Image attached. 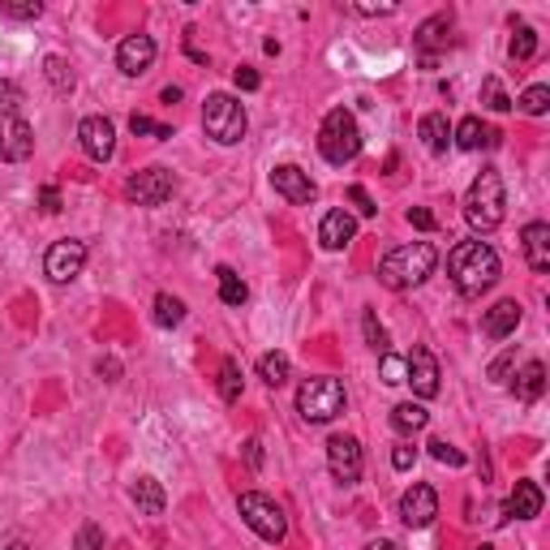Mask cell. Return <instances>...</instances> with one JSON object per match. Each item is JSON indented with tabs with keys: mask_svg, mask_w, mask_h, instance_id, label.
I'll list each match as a JSON object with an SVG mask.
<instances>
[{
	"mask_svg": "<svg viewBox=\"0 0 550 550\" xmlns=\"http://www.w3.org/2000/svg\"><path fill=\"white\" fill-rule=\"evenodd\" d=\"M245 460H250V469H262V443L259 438H245Z\"/></svg>",
	"mask_w": 550,
	"mask_h": 550,
	"instance_id": "7dc6e473",
	"label": "cell"
},
{
	"mask_svg": "<svg viewBox=\"0 0 550 550\" xmlns=\"http://www.w3.org/2000/svg\"><path fill=\"white\" fill-rule=\"evenodd\" d=\"M297 413H301L306 421H314V426L340 417V413H344V383H340V378H331V374L306 378L301 391H297Z\"/></svg>",
	"mask_w": 550,
	"mask_h": 550,
	"instance_id": "8992f818",
	"label": "cell"
},
{
	"mask_svg": "<svg viewBox=\"0 0 550 550\" xmlns=\"http://www.w3.org/2000/svg\"><path fill=\"white\" fill-rule=\"evenodd\" d=\"M44 74H48V82L61 91V95H69V91H74V74H69L65 56H48V61H44Z\"/></svg>",
	"mask_w": 550,
	"mask_h": 550,
	"instance_id": "1f68e13d",
	"label": "cell"
},
{
	"mask_svg": "<svg viewBox=\"0 0 550 550\" xmlns=\"http://www.w3.org/2000/svg\"><path fill=\"white\" fill-rule=\"evenodd\" d=\"M130 499L138 503V512L142 516H163V507H168V495H163V486L155 477H138L130 486Z\"/></svg>",
	"mask_w": 550,
	"mask_h": 550,
	"instance_id": "44dd1931",
	"label": "cell"
},
{
	"mask_svg": "<svg viewBox=\"0 0 550 550\" xmlns=\"http://www.w3.org/2000/svg\"><path fill=\"white\" fill-rule=\"evenodd\" d=\"M426 447H430V456H435L438 465H452V469H460V465H465V452H456L447 438H430Z\"/></svg>",
	"mask_w": 550,
	"mask_h": 550,
	"instance_id": "8d00e7d4",
	"label": "cell"
},
{
	"mask_svg": "<svg viewBox=\"0 0 550 550\" xmlns=\"http://www.w3.org/2000/svg\"><path fill=\"white\" fill-rule=\"evenodd\" d=\"M232 82H237V91H259V69H250V65H241L237 74H232Z\"/></svg>",
	"mask_w": 550,
	"mask_h": 550,
	"instance_id": "ee69618b",
	"label": "cell"
},
{
	"mask_svg": "<svg viewBox=\"0 0 550 550\" xmlns=\"http://www.w3.org/2000/svg\"><path fill=\"white\" fill-rule=\"evenodd\" d=\"M245 108L237 95H228V91H215V95H207V103H202V130H207V138H215L220 146H237L245 138Z\"/></svg>",
	"mask_w": 550,
	"mask_h": 550,
	"instance_id": "5b68a950",
	"label": "cell"
},
{
	"mask_svg": "<svg viewBox=\"0 0 550 550\" xmlns=\"http://www.w3.org/2000/svg\"><path fill=\"white\" fill-rule=\"evenodd\" d=\"M378 374H383V383H388V388H400V383H405V374H408L405 357L383 353V366H378Z\"/></svg>",
	"mask_w": 550,
	"mask_h": 550,
	"instance_id": "d590c367",
	"label": "cell"
},
{
	"mask_svg": "<svg viewBox=\"0 0 550 550\" xmlns=\"http://www.w3.org/2000/svg\"><path fill=\"white\" fill-rule=\"evenodd\" d=\"M220 400L224 405L241 400V361L237 357H224V366H220Z\"/></svg>",
	"mask_w": 550,
	"mask_h": 550,
	"instance_id": "83f0119b",
	"label": "cell"
},
{
	"mask_svg": "<svg viewBox=\"0 0 550 550\" xmlns=\"http://www.w3.org/2000/svg\"><path fill=\"white\" fill-rule=\"evenodd\" d=\"M507 56H512L516 65L534 61V56H537V31H534V26H525V22H520L516 34H512V44H507Z\"/></svg>",
	"mask_w": 550,
	"mask_h": 550,
	"instance_id": "f1b7e54d",
	"label": "cell"
},
{
	"mask_svg": "<svg viewBox=\"0 0 550 550\" xmlns=\"http://www.w3.org/2000/svg\"><path fill=\"white\" fill-rule=\"evenodd\" d=\"M181 99V86H163V103H177Z\"/></svg>",
	"mask_w": 550,
	"mask_h": 550,
	"instance_id": "816d5d0a",
	"label": "cell"
},
{
	"mask_svg": "<svg viewBox=\"0 0 550 550\" xmlns=\"http://www.w3.org/2000/svg\"><path fill=\"white\" fill-rule=\"evenodd\" d=\"M435 262H438V250L430 241L396 245V250H388L383 262H378V280L396 292L417 289V284H426V280L435 275Z\"/></svg>",
	"mask_w": 550,
	"mask_h": 550,
	"instance_id": "7a4b0ae2",
	"label": "cell"
},
{
	"mask_svg": "<svg viewBox=\"0 0 550 550\" xmlns=\"http://www.w3.org/2000/svg\"><path fill=\"white\" fill-rule=\"evenodd\" d=\"M417 133L426 138V146H430L435 155H443L447 142H452V125H447V116H443V113H426V116H421Z\"/></svg>",
	"mask_w": 550,
	"mask_h": 550,
	"instance_id": "d4e9b609",
	"label": "cell"
},
{
	"mask_svg": "<svg viewBox=\"0 0 550 550\" xmlns=\"http://www.w3.org/2000/svg\"><path fill=\"white\" fill-rule=\"evenodd\" d=\"M447 34H452V14H435V17H426L417 26V34H413V44H417L426 56L435 48H443L447 44Z\"/></svg>",
	"mask_w": 550,
	"mask_h": 550,
	"instance_id": "603a6c76",
	"label": "cell"
},
{
	"mask_svg": "<svg viewBox=\"0 0 550 550\" xmlns=\"http://www.w3.org/2000/svg\"><path fill=\"white\" fill-rule=\"evenodd\" d=\"M366 550H400V542H391V537H378V542H370Z\"/></svg>",
	"mask_w": 550,
	"mask_h": 550,
	"instance_id": "f907efd6",
	"label": "cell"
},
{
	"mask_svg": "<svg viewBox=\"0 0 550 550\" xmlns=\"http://www.w3.org/2000/svg\"><path fill=\"white\" fill-rule=\"evenodd\" d=\"M357 237V220L349 215V211H327L323 224H319V241H323V250H344V245Z\"/></svg>",
	"mask_w": 550,
	"mask_h": 550,
	"instance_id": "ac0fdd59",
	"label": "cell"
},
{
	"mask_svg": "<svg viewBox=\"0 0 550 550\" xmlns=\"http://www.w3.org/2000/svg\"><path fill=\"white\" fill-rule=\"evenodd\" d=\"M289 370H292L289 353H262V357H259V378L267 383V388H280V383H289Z\"/></svg>",
	"mask_w": 550,
	"mask_h": 550,
	"instance_id": "4316f807",
	"label": "cell"
},
{
	"mask_svg": "<svg viewBox=\"0 0 550 550\" xmlns=\"http://www.w3.org/2000/svg\"><path fill=\"white\" fill-rule=\"evenodd\" d=\"M516 370V349H507V353L503 357H495V361H490V378H495V383H507V374Z\"/></svg>",
	"mask_w": 550,
	"mask_h": 550,
	"instance_id": "ab89813d",
	"label": "cell"
},
{
	"mask_svg": "<svg viewBox=\"0 0 550 550\" xmlns=\"http://www.w3.org/2000/svg\"><path fill=\"white\" fill-rule=\"evenodd\" d=\"M520 327V301H499V306H490L486 309V319H482V331L490 336V340H507L512 331Z\"/></svg>",
	"mask_w": 550,
	"mask_h": 550,
	"instance_id": "d6986e66",
	"label": "cell"
},
{
	"mask_svg": "<svg viewBox=\"0 0 550 550\" xmlns=\"http://www.w3.org/2000/svg\"><path fill=\"white\" fill-rule=\"evenodd\" d=\"M405 220H408L413 228H417V232H435V228H438V220H435V215H430L426 207H408Z\"/></svg>",
	"mask_w": 550,
	"mask_h": 550,
	"instance_id": "60d3db41",
	"label": "cell"
},
{
	"mask_svg": "<svg viewBox=\"0 0 550 550\" xmlns=\"http://www.w3.org/2000/svg\"><path fill=\"white\" fill-rule=\"evenodd\" d=\"M181 319H185V301L172 297V292H160V297H155V323H160V327H177Z\"/></svg>",
	"mask_w": 550,
	"mask_h": 550,
	"instance_id": "4dcf8cb0",
	"label": "cell"
},
{
	"mask_svg": "<svg viewBox=\"0 0 550 550\" xmlns=\"http://www.w3.org/2000/svg\"><path fill=\"white\" fill-rule=\"evenodd\" d=\"M31 151H34L31 125H26L14 108H5V113H0V160L22 163V160H31Z\"/></svg>",
	"mask_w": 550,
	"mask_h": 550,
	"instance_id": "30bf717a",
	"label": "cell"
},
{
	"mask_svg": "<svg viewBox=\"0 0 550 550\" xmlns=\"http://www.w3.org/2000/svg\"><path fill=\"white\" fill-rule=\"evenodd\" d=\"M447 275L460 297H482L499 280V254L486 241H456L447 254Z\"/></svg>",
	"mask_w": 550,
	"mask_h": 550,
	"instance_id": "6da1fadb",
	"label": "cell"
},
{
	"mask_svg": "<svg viewBox=\"0 0 550 550\" xmlns=\"http://www.w3.org/2000/svg\"><path fill=\"white\" fill-rule=\"evenodd\" d=\"M482 95H486V108H495V113H507V108H512V99H507V91L499 86V78H486Z\"/></svg>",
	"mask_w": 550,
	"mask_h": 550,
	"instance_id": "74e56055",
	"label": "cell"
},
{
	"mask_svg": "<svg viewBox=\"0 0 550 550\" xmlns=\"http://www.w3.org/2000/svg\"><path fill=\"white\" fill-rule=\"evenodd\" d=\"M357 14H366V17H374V14H396V5H357Z\"/></svg>",
	"mask_w": 550,
	"mask_h": 550,
	"instance_id": "c3c4849f",
	"label": "cell"
},
{
	"mask_svg": "<svg viewBox=\"0 0 550 550\" xmlns=\"http://www.w3.org/2000/svg\"><path fill=\"white\" fill-rule=\"evenodd\" d=\"M438 516V495H435V486H426V482H413L400 495V520H405L408 529H430Z\"/></svg>",
	"mask_w": 550,
	"mask_h": 550,
	"instance_id": "7c38bea8",
	"label": "cell"
},
{
	"mask_svg": "<svg viewBox=\"0 0 550 550\" xmlns=\"http://www.w3.org/2000/svg\"><path fill=\"white\" fill-rule=\"evenodd\" d=\"M5 550H31V546H26V542H9V546H5Z\"/></svg>",
	"mask_w": 550,
	"mask_h": 550,
	"instance_id": "f5cc1de1",
	"label": "cell"
},
{
	"mask_svg": "<svg viewBox=\"0 0 550 550\" xmlns=\"http://www.w3.org/2000/svg\"><path fill=\"white\" fill-rule=\"evenodd\" d=\"M361 443L353 435H331L327 438V469L340 486H353L361 482Z\"/></svg>",
	"mask_w": 550,
	"mask_h": 550,
	"instance_id": "9c48e42d",
	"label": "cell"
},
{
	"mask_svg": "<svg viewBox=\"0 0 550 550\" xmlns=\"http://www.w3.org/2000/svg\"><path fill=\"white\" fill-rule=\"evenodd\" d=\"M78 142H82V151H86V160L108 163L116 155V125L108 116H86L78 125Z\"/></svg>",
	"mask_w": 550,
	"mask_h": 550,
	"instance_id": "4fadbf2b",
	"label": "cell"
},
{
	"mask_svg": "<svg viewBox=\"0 0 550 550\" xmlns=\"http://www.w3.org/2000/svg\"><path fill=\"white\" fill-rule=\"evenodd\" d=\"M516 396L525 405H537L546 396V366L542 361H525V370L516 374Z\"/></svg>",
	"mask_w": 550,
	"mask_h": 550,
	"instance_id": "cb8c5ba5",
	"label": "cell"
},
{
	"mask_svg": "<svg viewBox=\"0 0 550 550\" xmlns=\"http://www.w3.org/2000/svg\"><path fill=\"white\" fill-rule=\"evenodd\" d=\"M151 65H155V39H151V34H130V39H121V48H116V69H121L125 78H142Z\"/></svg>",
	"mask_w": 550,
	"mask_h": 550,
	"instance_id": "2e32d148",
	"label": "cell"
},
{
	"mask_svg": "<svg viewBox=\"0 0 550 550\" xmlns=\"http://www.w3.org/2000/svg\"><path fill=\"white\" fill-rule=\"evenodd\" d=\"M405 366H408L405 383H413V396H417V400H435V396H438V361H435V353L417 344V349L405 357Z\"/></svg>",
	"mask_w": 550,
	"mask_h": 550,
	"instance_id": "9a60e30c",
	"label": "cell"
},
{
	"mask_svg": "<svg viewBox=\"0 0 550 550\" xmlns=\"http://www.w3.org/2000/svg\"><path fill=\"white\" fill-rule=\"evenodd\" d=\"M413 460H417V447H413V443H400V447L391 452V465H396V469H400V473H405V469H413Z\"/></svg>",
	"mask_w": 550,
	"mask_h": 550,
	"instance_id": "7bdbcfd3",
	"label": "cell"
},
{
	"mask_svg": "<svg viewBox=\"0 0 550 550\" xmlns=\"http://www.w3.org/2000/svg\"><path fill=\"white\" fill-rule=\"evenodd\" d=\"M39 207L48 211V215H56V211H61V190H56V185H44V190H39Z\"/></svg>",
	"mask_w": 550,
	"mask_h": 550,
	"instance_id": "bcb514c9",
	"label": "cell"
},
{
	"mask_svg": "<svg viewBox=\"0 0 550 550\" xmlns=\"http://www.w3.org/2000/svg\"><path fill=\"white\" fill-rule=\"evenodd\" d=\"M546 108H550V86H529L525 95H520V113H529V116H546Z\"/></svg>",
	"mask_w": 550,
	"mask_h": 550,
	"instance_id": "d6a6232c",
	"label": "cell"
},
{
	"mask_svg": "<svg viewBox=\"0 0 550 550\" xmlns=\"http://www.w3.org/2000/svg\"><path fill=\"white\" fill-rule=\"evenodd\" d=\"M237 512H241V520L262 537V542H284V534H289L284 507H280L271 495H262V490H245L241 499H237Z\"/></svg>",
	"mask_w": 550,
	"mask_h": 550,
	"instance_id": "52a82bcc",
	"label": "cell"
},
{
	"mask_svg": "<svg viewBox=\"0 0 550 550\" xmlns=\"http://www.w3.org/2000/svg\"><path fill=\"white\" fill-rule=\"evenodd\" d=\"M155 130H160V125H155L151 116H142V113L130 116V133H133V138H142V133H151V138H155Z\"/></svg>",
	"mask_w": 550,
	"mask_h": 550,
	"instance_id": "f6af8a7d",
	"label": "cell"
},
{
	"mask_svg": "<svg viewBox=\"0 0 550 550\" xmlns=\"http://www.w3.org/2000/svg\"><path fill=\"white\" fill-rule=\"evenodd\" d=\"M319 151H323L327 163H353L361 155V125H357V116L349 108H331L323 116V130H319Z\"/></svg>",
	"mask_w": 550,
	"mask_h": 550,
	"instance_id": "277c9868",
	"label": "cell"
},
{
	"mask_svg": "<svg viewBox=\"0 0 550 550\" xmlns=\"http://www.w3.org/2000/svg\"><path fill=\"white\" fill-rule=\"evenodd\" d=\"M520 245H525V262H529L534 271H550V224H542V220L525 224Z\"/></svg>",
	"mask_w": 550,
	"mask_h": 550,
	"instance_id": "e0dca14e",
	"label": "cell"
},
{
	"mask_svg": "<svg viewBox=\"0 0 550 550\" xmlns=\"http://www.w3.org/2000/svg\"><path fill=\"white\" fill-rule=\"evenodd\" d=\"M82 267H86V245L65 237V241H56L44 254V271H48L52 284H69V280H78Z\"/></svg>",
	"mask_w": 550,
	"mask_h": 550,
	"instance_id": "8fae6325",
	"label": "cell"
},
{
	"mask_svg": "<svg viewBox=\"0 0 550 550\" xmlns=\"http://www.w3.org/2000/svg\"><path fill=\"white\" fill-rule=\"evenodd\" d=\"M220 301H224V306H241L245 297H250V289H245V280L237 271H232V267H220Z\"/></svg>",
	"mask_w": 550,
	"mask_h": 550,
	"instance_id": "f546056e",
	"label": "cell"
},
{
	"mask_svg": "<svg viewBox=\"0 0 550 550\" xmlns=\"http://www.w3.org/2000/svg\"><path fill=\"white\" fill-rule=\"evenodd\" d=\"M74 550H103V529H99L95 520H86L74 537Z\"/></svg>",
	"mask_w": 550,
	"mask_h": 550,
	"instance_id": "f35d334b",
	"label": "cell"
},
{
	"mask_svg": "<svg viewBox=\"0 0 550 550\" xmlns=\"http://www.w3.org/2000/svg\"><path fill=\"white\" fill-rule=\"evenodd\" d=\"M349 202H353L361 215H378V207H374V198L366 194V185H349Z\"/></svg>",
	"mask_w": 550,
	"mask_h": 550,
	"instance_id": "b9f144b4",
	"label": "cell"
},
{
	"mask_svg": "<svg viewBox=\"0 0 550 550\" xmlns=\"http://www.w3.org/2000/svg\"><path fill=\"white\" fill-rule=\"evenodd\" d=\"M507 215V190H503L499 168H482L465 194V220L473 232H495Z\"/></svg>",
	"mask_w": 550,
	"mask_h": 550,
	"instance_id": "3957f363",
	"label": "cell"
},
{
	"mask_svg": "<svg viewBox=\"0 0 550 550\" xmlns=\"http://www.w3.org/2000/svg\"><path fill=\"white\" fill-rule=\"evenodd\" d=\"M477 550H490V546H477Z\"/></svg>",
	"mask_w": 550,
	"mask_h": 550,
	"instance_id": "db71d44e",
	"label": "cell"
},
{
	"mask_svg": "<svg viewBox=\"0 0 550 550\" xmlns=\"http://www.w3.org/2000/svg\"><path fill=\"white\" fill-rule=\"evenodd\" d=\"M426 421H430V413L421 405H413V400L391 408V430H396V435H417V430H426Z\"/></svg>",
	"mask_w": 550,
	"mask_h": 550,
	"instance_id": "484cf974",
	"label": "cell"
},
{
	"mask_svg": "<svg viewBox=\"0 0 550 550\" xmlns=\"http://www.w3.org/2000/svg\"><path fill=\"white\" fill-rule=\"evenodd\" d=\"M172 190H177V177L168 172V168H142V172H133L130 181H125V194L138 202V207H160V202H168L172 198Z\"/></svg>",
	"mask_w": 550,
	"mask_h": 550,
	"instance_id": "ba28073f",
	"label": "cell"
},
{
	"mask_svg": "<svg viewBox=\"0 0 550 550\" xmlns=\"http://www.w3.org/2000/svg\"><path fill=\"white\" fill-rule=\"evenodd\" d=\"M507 516H516V520L542 516V486H537V482H516L512 499H507Z\"/></svg>",
	"mask_w": 550,
	"mask_h": 550,
	"instance_id": "7402d4cb",
	"label": "cell"
},
{
	"mask_svg": "<svg viewBox=\"0 0 550 550\" xmlns=\"http://www.w3.org/2000/svg\"><path fill=\"white\" fill-rule=\"evenodd\" d=\"M99 374H103L108 383H116V374H121V366H116V361H99Z\"/></svg>",
	"mask_w": 550,
	"mask_h": 550,
	"instance_id": "681fc988",
	"label": "cell"
},
{
	"mask_svg": "<svg viewBox=\"0 0 550 550\" xmlns=\"http://www.w3.org/2000/svg\"><path fill=\"white\" fill-rule=\"evenodd\" d=\"M361 331H366V344H370L374 353H388V331H383V323H378V314H374V309L361 314Z\"/></svg>",
	"mask_w": 550,
	"mask_h": 550,
	"instance_id": "836d02e7",
	"label": "cell"
},
{
	"mask_svg": "<svg viewBox=\"0 0 550 550\" xmlns=\"http://www.w3.org/2000/svg\"><path fill=\"white\" fill-rule=\"evenodd\" d=\"M452 138H456V146H460V151H482V146H486V151H495L503 133L499 130H486L477 116H465V121L452 130Z\"/></svg>",
	"mask_w": 550,
	"mask_h": 550,
	"instance_id": "ffe728a7",
	"label": "cell"
},
{
	"mask_svg": "<svg viewBox=\"0 0 550 550\" xmlns=\"http://www.w3.org/2000/svg\"><path fill=\"white\" fill-rule=\"evenodd\" d=\"M271 185L280 198H289L292 207H309L314 198H319V185L309 181L306 168H297V163H280L271 172Z\"/></svg>",
	"mask_w": 550,
	"mask_h": 550,
	"instance_id": "5bb4252c",
	"label": "cell"
},
{
	"mask_svg": "<svg viewBox=\"0 0 550 550\" xmlns=\"http://www.w3.org/2000/svg\"><path fill=\"white\" fill-rule=\"evenodd\" d=\"M0 14L17 17V22H34V17L44 14V5H39V0H5V5H0Z\"/></svg>",
	"mask_w": 550,
	"mask_h": 550,
	"instance_id": "e575fe53",
	"label": "cell"
}]
</instances>
